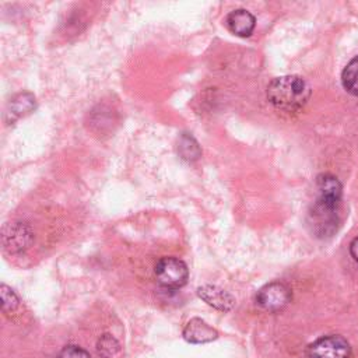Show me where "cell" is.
<instances>
[{
  "label": "cell",
  "instance_id": "e0dca14e",
  "mask_svg": "<svg viewBox=\"0 0 358 358\" xmlns=\"http://www.w3.org/2000/svg\"><path fill=\"white\" fill-rule=\"evenodd\" d=\"M350 253L354 257V260L358 262V236L355 239H352V242L350 245Z\"/></svg>",
  "mask_w": 358,
  "mask_h": 358
},
{
  "label": "cell",
  "instance_id": "2e32d148",
  "mask_svg": "<svg viewBox=\"0 0 358 358\" xmlns=\"http://www.w3.org/2000/svg\"><path fill=\"white\" fill-rule=\"evenodd\" d=\"M57 358H91V357L84 348L78 345H67L59 352Z\"/></svg>",
  "mask_w": 358,
  "mask_h": 358
},
{
  "label": "cell",
  "instance_id": "ba28073f",
  "mask_svg": "<svg viewBox=\"0 0 358 358\" xmlns=\"http://www.w3.org/2000/svg\"><path fill=\"white\" fill-rule=\"evenodd\" d=\"M183 337L189 343L204 344L215 340L218 337V331L210 324H207L203 319L193 317L183 329Z\"/></svg>",
  "mask_w": 358,
  "mask_h": 358
},
{
  "label": "cell",
  "instance_id": "9a60e30c",
  "mask_svg": "<svg viewBox=\"0 0 358 358\" xmlns=\"http://www.w3.org/2000/svg\"><path fill=\"white\" fill-rule=\"evenodd\" d=\"M0 292H1V306H3V312L4 313H11L14 312L18 306H20V299L18 296L14 294V291L11 288H8L6 284H1L0 287Z\"/></svg>",
  "mask_w": 358,
  "mask_h": 358
},
{
  "label": "cell",
  "instance_id": "30bf717a",
  "mask_svg": "<svg viewBox=\"0 0 358 358\" xmlns=\"http://www.w3.org/2000/svg\"><path fill=\"white\" fill-rule=\"evenodd\" d=\"M316 189H317V196L341 199V194H343V187L340 180L331 173H320L316 179Z\"/></svg>",
  "mask_w": 358,
  "mask_h": 358
},
{
  "label": "cell",
  "instance_id": "5b68a950",
  "mask_svg": "<svg viewBox=\"0 0 358 358\" xmlns=\"http://www.w3.org/2000/svg\"><path fill=\"white\" fill-rule=\"evenodd\" d=\"M291 289L284 282L273 281L257 291L256 303L267 312H277L285 308L291 302Z\"/></svg>",
  "mask_w": 358,
  "mask_h": 358
},
{
  "label": "cell",
  "instance_id": "9c48e42d",
  "mask_svg": "<svg viewBox=\"0 0 358 358\" xmlns=\"http://www.w3.org/2000/svg\"><path fill=\"white\" fill-rule=\"evenodd\" d=\"M225 24L228 27V29L241 38H246L250 36V34L255 29L256 25V20L253 17L252 13H249L245 8H238L231 11L227 18H225Z\"/></svg>",
  "mask_w": 358,
  "mask_h": 358
},
{
  "label": "cell",
  "instance_id": "3957f363",
  "mask_svg": "<svg viewBox=\"0 0 358 358\" xmlns=\"http://www.w3.org/2000/svg\"><path fill=\"white\" fill-rule=\"evenodd\" d=\"M158 282L169 289L182 288L189 278V270L183 260L178 257H162L154 268Z\"/></svg>",
  "mask_w": 358,
  "mask_h": 358
},
{
  "label": "cell",
  "instance_id": "7a4b0ae2",
  "mask_svg": "<svg viewBox=\"0 0 358 358\" xmlns=\"http://www.w3.org/2000/svg\"><path fill=\"white\" fill-rule=\"evenodd\" d=\"M340 204L341 200L329 197H316L313 207L309 213L310 225L317 236H330L337 231L340 224Z\"/></svg>",
  "mask_w": 358,
  "mask_h": 358
},
{
  "label": "cell",
  "instance_id": "4fadbf2b",
  "mask_svg": "<svg viewBox=\"0 0 358 358\" xmlns=\"http://www.w3.org/2000/svg\"><path fill=\"white\" fill-rule=\"evenodd\" d=\"M178 152L180 154V158L186 161H194L200 157V147L190 134L183 133L178 143Z\"/></svg>",
  "mask_w": 358,
  "mask_h": 358
},
{
  "label": "cell",
  "instance_id": "52a82bcc",
  "mask_svg": "<svg viewBox=\"0 0 358 358\" xmlns=\"http://www.w3.org/2000/svg\"><path fill=\"white\" fill-rule=\"evenodd\" d=\"M197 294L204 302L221 312H228L235 305V298L217 285H201L197 288Z\"/></svg>",
  "mask_w": 358,
  "mask_h": 358
},
{
  "label": "cell",
  "instance_id": "5bb4252c",
  "mask_svg": "<svg viewBox=\"0 0 358 358\" xmlns=\"http://www.w3.org/2000/svg\"><path fill=\"white\" fill-rule=\"evenodd\" d=\"M120 348V344L117 340L110 334H102L96 343V352L102 358H110L113 357Z\"/></svg>",
  "mask_w": 358,
  "mask_h": 358
},
{
  "label": "cell",
  "instance_id": "7c38bea8",
  "mask_svg": "<svg viewBox=\"0 0 358 358\" xmlns=\"http://www.w3.org/2000/svg\"><path fill=\"white\" fill-rule=\"evenodd\" d=\"M343 87L352 95L358 96V56L351 59L341 73Z\"/></svg>",
  "mask_w": 358,
  "mask_h": 358
},
{
  "label": "cell",
  "instance_id": "6da1fadb",
  "mask_svg": "<svg viewBox=\"0 0 358 358\" xmlns=\"http://www.w3.org/2000/svg\"><path fill=\"white\" fill-rule=\"evenodd\" d=\"M266 95L274 108L284 112H298L308 103L310 87L301 76H281L268 83Z\"/></svg>",
  "mask_w": 358,
  "mask_h": 358
},
{
  "label": "cell",
  "instance_id": "277c9868",
  "mask_svg": "<svg viewBox=\"0 0 358 358\" xmlns=\"http://www.w3.org/2000/svg\"><path fill=\"white\" fill-rule=\"evenodd\" d=\"M306 358H351V347L343 336H323L308 347Z\"/></svg>",
  "mask_w": 358,
  "mask_h": 358
},
{
  "label": "cell",
  "instance_id": "8992f818",
  "mask_svg": "<svg viewBox=\"0 0 358 358\" xmlns=\"http://www.w3.org/2000/svg\"><path fill=\"white\" fill-rule=\"evenodd\" d=\"M32 234L25 222H13L4 228L3 243L4 248L13 253L21 252L31 243Z\"/></svg>",
  "mask_w": 358,
  "mask_h": 358
},
{
  "label": "cell",
  "instance_id": "8fae6325",
  "mask_svg": "<svg viewBox=\"0 0 358 358\" xmlns=\"http://www.w3.org/2000/svg\"><path fill=\"white\" fill-rule=\"evenodd\" d=\"M35 108V98L29 92H21L15 95L8 103V113L14 117L24 116Z\"/></svg>",
  "mask_w": 358,
  "mask_h": 358
}]
</instances>
